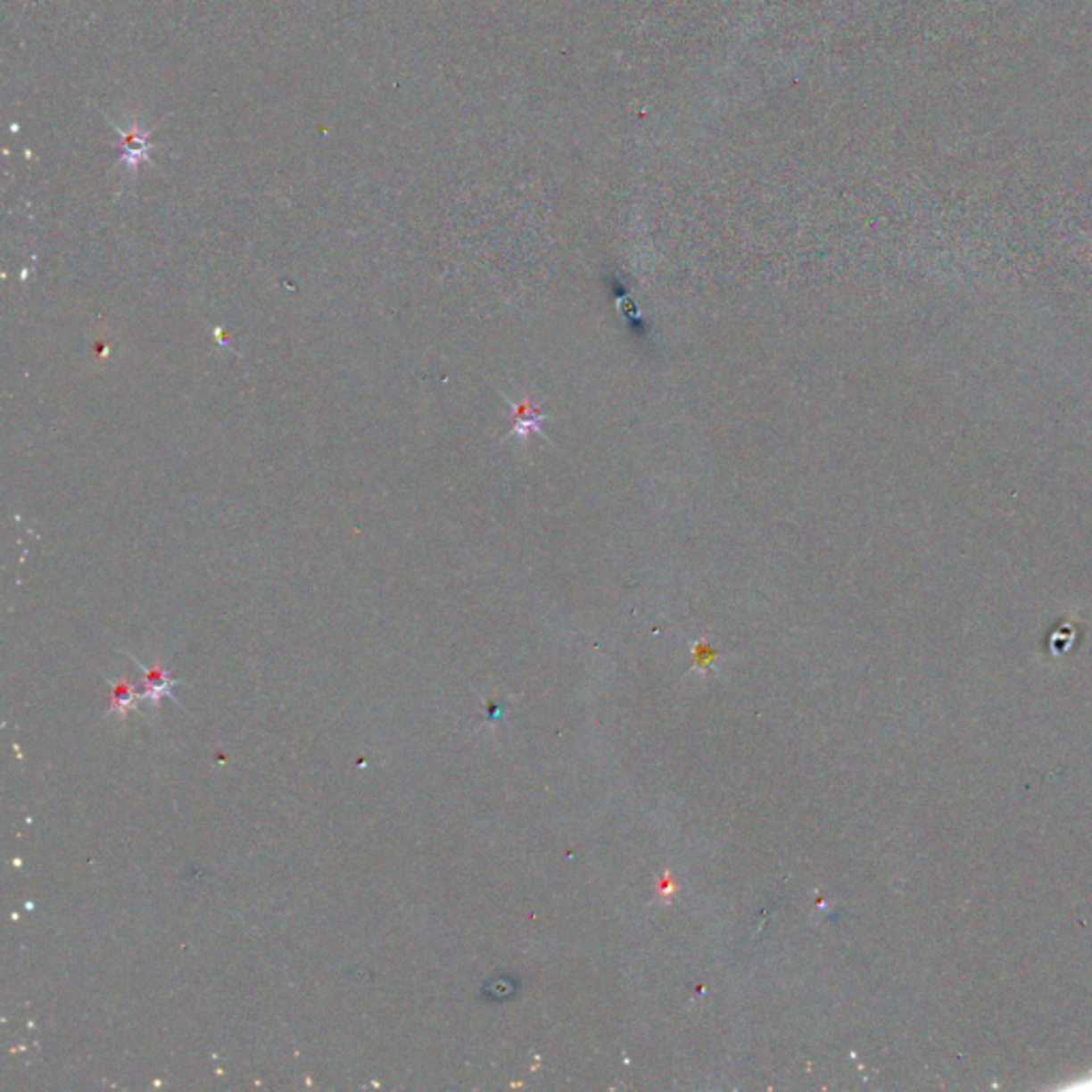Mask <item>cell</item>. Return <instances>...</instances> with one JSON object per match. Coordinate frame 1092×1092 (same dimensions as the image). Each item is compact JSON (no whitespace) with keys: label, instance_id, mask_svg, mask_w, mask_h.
<instances>
[{"label":"cell","instance_id":"1","mask_svg":"<svg viewBox=\"0 0 1092 1092\" xmlns=\"http://www.w3.org/2000/svg\"><path fill=\"white\" fill-rule=\"evenodd\" d=\"M501 397H504L506 406L510 408L512 420H515V427H512L508 438H517L518 442H525L532 434L544 438L542 423L546 420V414L542 412V408H540L536 401H532L529 397H525V400H521V401H512L510 397L504 395V393H501Z\"/></svg>","mask_w":1092,"mask_h":1092},{"label":"cell","instance_id":"2","mask_svg":"<svg viewBox=\"0 0 1092 1092\" xmlns=\"http://www.w3.org/2000/svg\"><path fill=\"white\" fill-rule=\"evenodd\" d=\"M135 664L139 666L141 673H144L145 676V682H144L145 690H144V696H141V700L152 704V707H158L162 696H171V687L176 685V682L169 679V673L162 668V666H158V664L144 666L141 662H136V659H135Z\"/></svg>","mask_w":1092,"mask_h":1092},{"label":"cell","instance_id":"3","mask_svg":"<svg viewBox=\"0 0 1092 1092\" xmlns=\"http://www.w3.org/2000/svg\"><path fill=\"white\" fill-rule=\"evenodd\" d=\"M112 687H113L112 713L120 715V717H127V713L130 711V708L139 707L133 682H128L127 679H116V681H112Z\"/></svg>","mask_w":1092,"mask_h":1092}]
</instances>
